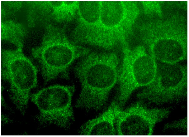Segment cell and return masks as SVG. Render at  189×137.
I'll return each instance as SVG.
<instances>
[{
  "label": "cell",
  "mask_w": 189,
  "mask_h": 137,
  "mask_svg": "<svg viewBox=\"0 0 189 137\" xmlns=\"http://www.w3.org/2000/svg\"><path fill=\"white\" fill-rule=\"evenodd\" d=\"M75 74L81 85L76 106L100 110L118 81L119 71L116 57L113 54L91 55L76 68Z\"/></svg>",
  "instance_id": "cell-1"
},
{
  "label": "cell",
  "mask_w": 189,
  "mask_h": 137,
  "mask_svg": "<svg viewBox=\"0 0 189 137\" xmlns=\"http://www.w3.org/2000/svg\"><path fill=\"white\" fill-rule=\"evenodd\" d=\"M2 76L10 85L12 99L22 114L27 106L30 94L37 84V70L23 54L22 48L2 50Z\"/></svg>",
  "instance_id": "cell-2"
},
{
  "label": "cell",
  "mask_w": 189,
  "mask_h": 137,
  "mask_svg": "<svg viewBox=\"0 0 189 137\" xmlns=\"http://www.w3.org/2000/svg\"><path fill=\"white\" fill-rule=\"evenodd\" d=\"M32 52L40 63L45 83L60 76L67 78V69L78 55L75 47L53 30L46 35L41 44L33 49Z\"/></svg>",
  "instance_id": "cell-3"
},
{
  "label": "cell",
  "mask_w": 189,
  "mask_h": 137,
  "mask_svg": "<svg viewBox=\"0 0 189 137\" xmlns=\"http://www.w3.org/2000/svg\"><path fill=\"white\" fill-rule=\"evenodd\" d=\"M187 66L162 63L157 64L156 74L153 81L137 96L155 104L165 103L187 96Z\"/></svg>",
  "instance_id": "cell-4"
},
{
  "label": "cell",
  "mask_w": 189,
  "mask_h": 137,
  "mask_svg": "<svg viewBox=\"0 0 189 137\" xmlns=\"http://www.w3.org/2000/svg\"><path fill=\"white\" fill-rule=\"evenodd\" d=\"M157 70L155 59L143 47H138L127 55L118 79L117 103L119 106L125 105L136 89L150 84L155 77Z\"/></svg>",
  "instance_id": "cell-5"
},
{
  "label": "cell",
  "mask_w": 189,
  "mask_h": 137,
  "mask_svg": "<svg viewBox=\"0 0 189 137\" xmlns=\"http://www.w3.org/2000/svg\"><path fill=\"white\" fill-rule=\"evenodd\" d=\"M74 86L55 85L32 95L31 100L38 107L39 121L53 124L64 128L74 119L71 105Z\"/></svg>",
  "instance_id": "cell-6"
},
{
  "label": "cell",
  "mask_w": 189,
  "mask_h": 137,
  "mask_svg": "<svg viewBox=\"0 0 189 137\" xmlns=\"http://www.w3.org/2000/svg\"><path fill=\"white\" fill-rule=\"evenodd\" d=\"M167 109L149 108L137 103L124 110L116 102L115 108L117 133L121 136H149L155 125L166 118Z\"/></svg>",
  "instance_id": "cell-7"
},
{
  "label": "cell",
  "mask_w": 189,
  "mask_h": 137,
  "mask_svg": "<svg viewBox=\"0 0 189 137\" xmlns=\"http://www.w3.org/2000/svg\"><path fill=\"white\" fill-rule=\"evenodd\" d=\"M150 46L151 55L162 63L176 64L186 56V40L183 36H156L152 40Z\"/></svg>",
  "instance_id": "cell-8"
},
{
  "label": "cell",
  "mask_w": 189,
  "mask_h": 137,
  "mask_svg": "<svg viewBox=\"0 0 189 137\" xmlns=\"http://www.w3.org/2000/svg\"><path fill=\"white\" fill-rule=\"evenodd\" d=\"M116 103L115 101H113L107 110L101 115L84 124L80 129V135H115L116 133L114 124Z\"/></svg>",
  "instance_id": "cell-9"
},
{
  "label": "cell",
  "mask_w": 189,
  "mask_h": 137,
  "mask_svg": "<svg viewBox=\"0 0 189 137\" xmlns=\"http://www.w3.org/2000/svg\"><path fill=\"white\" fill-rule=\"evenodd\" d=\"M125 14V8L120 1L100 2V21L106 28H112L122 21Z\"/></svg>",
  "instance_id": "cell-10"
},
{
  "label": "cell",
  "mask_w": 189,
  "mask_h": 137,
  "mask_svg": "<svg viewBox=\"0 0 189 137\" xmlns=\"http://www.w3.org/2000/svg\"><path fill=\"white\" fill-rule=\"evenodd\" d=\"M78 8L81 18L87 23L93 24L100 21V2L79 1Z\"/></svg>",
  "instance_id": "cell-11"
},
{
  "label": "cell",
  "mask_w": 189,
  "mask_h": 137,
  "mask_svg": "<svg viewBox=\"0 0 189 137\" xmlns=\"http://www.w3.org/2000/svg\"><path fill=\"white\" fill-rule=\"evenodd\" d=\"M166 129L168 128H182V129H187V117L179 121L172 123L170 124H167L165 126Z\"/></svg>",
  "instance_id": "cell-12"
}]
</instances>
